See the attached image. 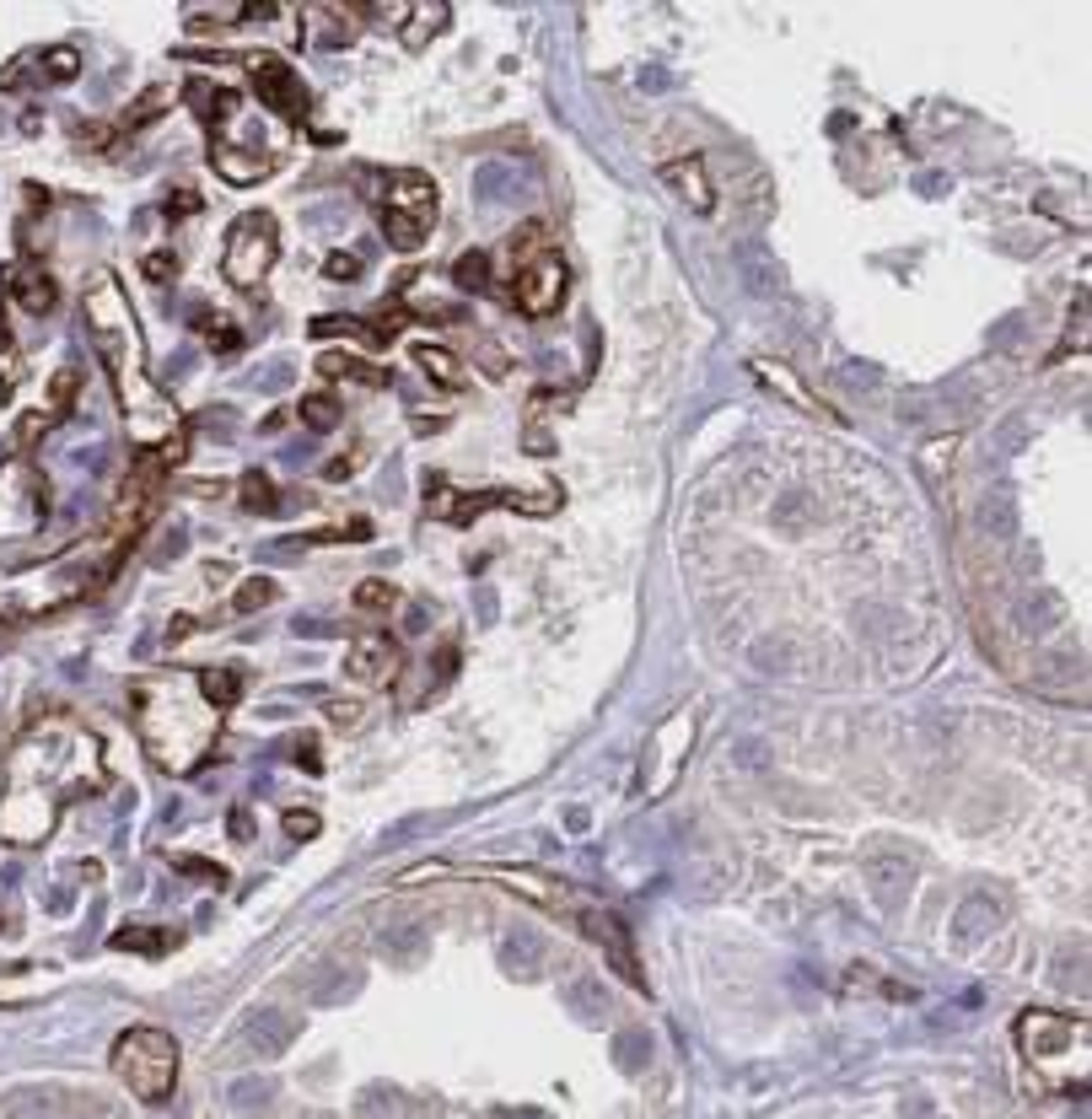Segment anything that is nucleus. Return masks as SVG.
<instances>
[{"mask_svg": "<svg viewBox=\"0 0 1092 1119\" xmlns=\"http://www.w3.org/2000/svg\"><path fill=\"white\" fill-rule=\"evenodd\" d=\"M81 324H87V339H92V350H98L103 372L113 377V393H119V404L129 414V431H135L140 442H162V447L173 442V436H183L178 409L157 393V383H151L146 339H140V324H135V313H129V296H124L113 270H103L87 286Z\"/></svg>", "mask_w": 1092, "mask_h": 1119, "instance_id": "1", "label": "nucleus"}, {"mask_svg": "<svg viewBox=\"0 0 1092 1119\" xmlns=\"http://www.w3.org/2000/svg\"><path fill=\"white\" fill-rule=\"evenodd\" d=\"M216 716L205 706L199 689L188 684H146L135 689V727L146 753L157 759V770L167 775H188L199 770V759L216 743Z\"/></svg>", "mask_w": 1092, "mask_h": 1119, "instance_id": "2", "label": "nucleus"}, {"mask_svg": "<svg viewBox=\"0 0 1092 1119\" xmlns=\"http://www.w3.org/2000/svg\"><path fill=\"white\" fill-rule=\"evenodd\" d=\"M108 1066L140 1104H162V1098H173V1087H178V1039L167 1028H151V1022L124 1028L119 1039H113Z\"/></svg>", "mask_w": 1092, "mask_h": 1119, "instance_id": "3", "label": "nucleus"}, {"mask_svg": "<svg viewBox=\"0 0 1092 1119\" xmlns=\"http://www.w3.org/2000/svg\"><path fill=\"white\" fill-rule=\"evenodd\" d=\"M1017 1039H1023V1055L1039 1066L1049 1082H1077L1087 1076V1022L1082 1017H1060V1012H1023L1017 1017Z\"/></svg>", "mask_w": 1092, "mask_h": 1119, "instance_id": "4", "label": "nucleus"}, {"mask_svg": "<svg viewBox=\"0 0 1092 1119\" xmlns=\"http://www.w3.org/2000/svg\"><path fill=\"white\" fill-rule=\"evenodd\" d=\"M275 254H280V226H275V216L248 211V216L232 221V232H226V242H221V275L232 280L237 291H253L258 280L270 275Z\"/></svg>", "mask_w": 1092, "mask_h": 1119, "instance_id": "5", "label": "nucleus"}, {"mask_svg": "<svg viewBox=\"0 0 1092 1119\" xmlns=\"http://www.w3.org/2000/svg\"><path fill=\"white\" fill-rule=\"evenodd\" d=\"M430 506L442 511V522L452 527H468L474 517H484L490 506H512V511H527V517H550L560 511V490H452V485H430Z\"/></svg>", "mask_w": 1092, "mask_h": 1119, "instance_id": "6", "label": "nucleus"}, {"mask_svg": "<svg viewBox=\"0 0 1092 1119\" xmlns=\"http://www.w3.org/2000/svg\"><path fill=\"white\" fill-rule=\"evenodd\" d=\"M565 286H571V275H565L560 248L517 254V286H512V296H517V307H522L527 318H550V313H560Z\"/></svg>", "mask_w": 1092, "mask_h": 1119, "instance_id": "7", "label": "nucleus"}, {"mask_svg": "<svg viewBox=\"0 0 1092 1119\" xmlns=\"http://www.w3.org/2000/svg\"><path fill=\"white\" fill-rule=\"evenodd\" d=\"M689 748H694V711H678V716H668V722L656 727V737L646 743V759H640V786H646L651 796H663L678 781Z\"/></svg>", "mask_w": 1092, "mask_h": 1119, "instance_id": "8", "label": "nucleus"}, {"mask_svg": "<svg viewBox=\"0 0 1092 1119\" xmlns=\"http://www.w3.org/2000/svg\"><path fill=\"white\" fill-rule=\"evenodd\" d=\"M248 70H253V87H258V103H270L275 113H286V119H307V87H301V75L275 60V54H248Z\"/></svg>", "mask_w": 1092, "mask_h": 1119, "instance_id": "9", "label": "nucleus"}, {"mask_svg": "<svg viewBox=\"0 0 1092 1119\" xmlns=\"http://www.w3.org/2000/svg\"><path fill=\"white\" fill-rule=\"evenodd\" d=\"M479 878L512 888V894H522V899H533L538 909H550V915H571V909H576L571 888H565L560 878H550V872H533V866H479Z\"/></svg>", "mask_w": 1092, "mask_h": 1119, "instance_id": "10", "label": "nucleus"}, {"mask_svg": "<svg viewBox=\"0 0 1092 1119\" xmlns=\"http://www.w3.org/2000/svg\"><path fill=\"white\" fill-rule=\"evenodd\" d=\"M44 829H49V802H44V791H27L22 781H16L11 796L0 802V840H11V845H33Z\"/></svg>", "mask_w": 1092, "mask_h": 1119, "instance_id": "11", "label": "nucleus"}, {"mask_svg": "<svg viewBox=\"0 0 1092 1119\" xmlns=\"http://www.w3.org/2000/svg\"><path fill=\"white\" fill-rule=\"evenodd\" d=\"M861 872H866V888H872V899H877L882 909H899L904 899H910L915 866H910V856H904V850H872Z\"/></svg>", "mask_w": 1092, "mask_h": 1119, "instance_id": "12", "label": "nucleus"}, {"mask_svg": "<svg viewBox=\"0 0 1092 1119\" xmlns=\"http://www.w3.org/2000/svg\"><path fill=\"white\" fill-rule=\"evenodd\" d=\"M399 673V647L388 635H355L350 652H345V678L355 684H388Z\"/></svg>", "mask_w": 1092, "mask_h": 1119, "instance_id": "13", "label": "nucleus"}, {"mask_svg": "<svg viewBox=\"0 0 1092 1119\" xmlns=\"http://www.w3.org/2000/svg\"><path fill=\"white\" fill-rule=\"evenodd\" d=\"M663 183L689 205L694 216H710V211H715V183L705 178V162H700V157H673V162H663Z\"/></svg>", "mask_w": 1092, "mask_h": 1119, "instance_id": "14", "label": "nucleus"}, {"mask_svg": "<svg viewBox=\"0 0 1092 1119\" xmlns=\"http://www.w3.org/2000/svg\"><path fill=\"white\" fill-rule=\"evenodd\" d=\"M581 926H587V937H597L602 947H609L614 969L625 974L630 985H646V974H640V963H635V947H630V937H625V926H619L609 909H581Z\"/></svg>", "mask_w": 1092, "mask_h": 1119, "instance_id": "15", "label": "nucleus"}, {"mask_svg": "<svg viewBox=\"0 0 1092 1119\" xmlns=\"http://www.w3.org/2000/svg\"><path fill=\"white\" fill-rule=\"evenodd\" d=\"M211 167H216L226 183L248 188V183H264V178L275 173V157H264V151H242V146H232V141H211Z\"/></svg>", "mask_w": 1092, "mask_h": 1119, "instance_id": "16", "label": "nucleus"}, {"mask_svg": "<svg viewBox=\"0 0 1092 1119\" xmlns=\"http://www.w3.org/2000/svg\"><path fill=\"white\" fill-rule=\"evenodd\" d=\"M296 1039V1017L280 1012V1007H264L253 1012L248 1022H242V1045H248L253 1055H286Z\"/></svg>", "mask_w": 1092, "mask_h": 1119, "instance_id": "17", "label": "nucleus"}, {"mask_svg": "<svg viewBox=\"0 0 1092 1119\" xmlns=\"http://www.w3.org/2000/svg\"><path fill=\"white\" fill-rule=\"evenodd\" d=\"M748 372L759 377V383H764L769 393H775V398H786L791 409H802V414H823V404H818L813 393H807V383H802V377L791 372L786 361H769V355H753V361H748Z\"/></svg>", "mask_w": 1092, "mask_h": 1119, "instance_id": "18", "label": "nucleus"}, {"mask_svg": "<svg viewBox=\"0 0 1092 1119\" xmlns=\"http://www.w3.org/2000/svg\"><path fill=\"white\" fill-rule=\"evenodd\" d=\"M995 926H1001V899H995V894H969L964 904H958V915H953V942L974 947V942H985Z\"/></svg>", "mask_w": 1092, "mask_h": 1119, "instance_id": "19", "label": "nucleus"}, {"mask_svg": "<svg viewBox=\"0 0 1092 1119\" xmlns=\"http://www.w3.org/2000/svg\"><path fill=\"white\" fill-rule=\"evenodd\" d=\"M388 211H404V216L430 226V216H437V183H430L425 173H393L388 178Z\"/></svg>", "mask_w": 1092, "mask_h": 1119, "instance_id": "20", "label": "nucleus"}, {"mask_svg": "<svg viewBox=\"0 0 1092 1119\" xmlns=\"http://www.w3.org/2000/svg\"><path fill=\"white\" fill-rule=\"evenodd\" d=\"M11 296H16V307H27L38 318H49L54 307H60V286H54L38 264H16L11 270Z\"/></svg>", "mask_w": 1092, "mask_h": 1119, "instance_id": "21", "label": "nucleus"}, {"mask_svg": "<svg viewBox=\"0 0 1092 1119\" xmlns=\"http://www.w3.org/2000/svg\"><path fill=\"white\" fill-rule=\"evenodd\" d=\"M447 22H452V6H447V0H420V6L404 11L399 44H404V49H425L437 33H447Z\"/></svg>", "mask_w": 1092, "mask_h": 1119, "instance_id": "22", "label": "nucleus"}, {"mask_svg": "<svg viewBox=\"0 0 1092 1119\" xmlns=\"http://www.w3.org/2000/svg\"><path fill=\"white\" fill-rule=\"evenodd\" d=\"M60 1114V1093L54 1087H11L0 1093V1119H54Z\"/></svg>", "mask_w": 1092, "mask_h": 1119, "instance_id": "23", "label": "nucleus"}, {"mask_svg": "<svg viewBox=\"0 0 1092 1119\" xmlns=\"http://www.w3.org/2000/svg\"><path fill=\"white\" fill-rule=\"evenodd\" d=\"M318 372L334 377V383H361V388H388V367H371L361 355H339V350H324L318 355Z\"/></svg>", "mask_w": 1092, "mask_h": 1119, "instance_id": "24", "label": "nucleus"}, {"mask_svg": "<svg viewBox=\"0 0 1092 1119\" xmlns=\"http://www.w3.org/2000/svg\"><path fill=\"white\" fill-rule=\"evenodd\" d=\"M301 27H307V38H312V44H324V49H339V44L355 33V22H350L345 11H334V6H312Z\"/></svg>", "mask_w": 1092, "mask_h": 1119, "instance_id": "25", "label": "nucleus"}, {"mask_svg": "<svg viewBox=\"0 0 1092 1119\" xmlns=\"http://www.w3.org/2000/svg\"><path fill=\"white\" fill-rule=\"evenodd\" d=\"M307 991L324 1001V1007H334V1001H350L355 991H361V969H345V963H334V969H324V974H312V980H307Z\"/></svg>", "mask_w": 1092, "mask_h": 1119, "instance_id": "26", "label": "nucleus"}, {"mask_svg": "<svg viewBox=\"0 0 1092 1119\" xmlns=\"http://www.w3.org/2000/svg\"><path fill=\"white\" fill-rule=\"evenodd\" d=\"M414 367H420L430 383H442V388H458V383H463V367L452 361V350L430 345V339H425V345H414Z\"/></svg>", "mask_w": 1092, "mask_h": 1119, "instance_id": "27", "label": "nucleus"}, {"mask_svg": "<svg viewBox=\"0 0 1092 1119\" xmlns=\"http://www.w3.org/2000/svg\"><path fill=\"white\" fill-rule=\"evenodd\" d=\"M383 237H388V248L414 254V248H420V242L430 237V226H425V221H414V216H404V211H383Z\"/></svg>", "mask_w": 1092, "mask_h": 1119, "instance_id": "28", "label": "nucleus"}, {"mask_svg": "<svg viewBox=\"0 0 1092 1119\" xmlns=\"http://www.w3.org/2000/svg\"><path fill=\"white\" fill-rule=\"evenodd\" d=\"M312 334H318V339L345 334V339H355L361 350H377V345H383V334H377V324H361V318H312Z\"/></svg>", "mask_w": 1092, "mask_h": 1119, "instance_id": "29", "label": "nucleus"}, {"mask_svg": "<svg viewBox=\"0 0 1092 1119\" xmlns=\"http://www.w3.org/2000/svg\"><path fill=\"white\" fill-rule=\"evenodd\" d=\"M199 694H205V706H211V711H226V706H237L242 678L232 668H211V673H199Z\"/></svg>", "mask_w": 1092, "mask_h": 1119, "instance_id": "30", "label": "nucleus"}, {"mask_svg": "<svg viewBox=\"0 0 1092 1119\" xmlns=\"http://www.w3.org/2000/svg\"><path fill=\"white\" fill-rule=\"evenodd\" d=\"M543 953V942L527 932V926H517V932H506V963H512V969H522V974H538V958Z\"/></svg>", "mask_w": 1092, "mask_h": 1119, "instance_id": "31", "label": "nucleus"}, {"mask_svg": "<svg viewBox=\"0 0 1092 1119\" xmlns=\"http://www.w3.org/2000/svg\"><path fill=\"white\" fill-rule=\"evenodd\" d=\"M383 953H393L399 963H414L420 953H430V937L420 926H393V932H383Z\"/></svg>", "mask_w": 1092, "mask_h": 1119, "instance_id": "32", "label": "nucleus"}, {"mask_svg": "<svg viewBox=\"0 0 1092 1119\" xmlns=\"http://www.w3.org/2000/svg\"><path fill=\"white\" fill-rule=\"evenodd\" d=\"M339 414H345V409H339L334 393H307V398H301V426H312V431H334Z\"/></svg>", "mask_w": 1092, "mask_h": 1119, "instance_id": "33", "label": "nucleus"}, {"mask_svg": "<svg viewBox=\"0 0 1092 1119\" xmlns=\"http://www.w3.org/2000/svg\"><path fill=\"white\" fill-rule=\"evenodd\" d=\"M1017 624H1023L1028 635L1054 630V624H1060V598H1028V603H1023V614H1017Z\"/></svg>", "mask_w": 1092, "mask_h": 1119, "instance_id": "34", "label": "nucleus"}, {"mask_svg": "<svg viewBox=\"0 0 1092 1119\" xmlns=\"http://www.w3.org/2000/svg\"><path fill=\"white\" fill-rule=\"evenodd\" d=\"M237 496H242V506H248V511H275V506H280L275 480H270V473H258V468L242 473V490H237Z\"/></svg>", "mask_w": 1092, "mask_h": 1119, "instance_id": "35", "label": "nucleus"}, {"mask_svg": "<svg viewBox=\"0 0 1092 1119\" xmlns=\"http://www.w3.org/2000/svg\"><path fill=\"white\" fill-rule=\"evenodd\" d=\"M452 280H458L463 291H484V286H490V259H484L479 248L458 254V259H452Z\"/></svg>", "mask_w": 1092, "mask_h": 1119, "instance_id": "36", "label": "nucleus"}, {"mask_svg": "<svg viewBox=\"0 0 1092 1119\" xmlns=\"http://www.w3.org/2000/svg\"><path fill=\"white\" fill-rule=\"evenodd\" d=\"M614 1060H619V1071H646V1060H651V1039L646 1033H619L614 1039Z\"/></svg>", "mask_w": 1092, "mask_h": 1119, "instance_id": "37", "label": "nucleus"}, {"mask_svg": "<svg viewBox=\"0 0 1092 1119\" xmlns=\"http://www.w3.org/2000/svg\"><path fill=\"white\" fill-rule=\"evenodd\" d=\"M226 1098H232V1109H264L275 1098V1082L270 1076H242V1082H232Z\"/></svg>", "mask_w": 1092, "mask_h": 1119, "instance_id": "38", "label": "nucleus"}, {"mask_svg": "<svg viewBox=\"0 0 1092 1119\" xmlns=\"http://www.w3.org/2000/svg\"><path fill=\"white\" fill-rule=\"evenodd\" d=\"M393 603H399V586H393V581H383V576H371V581H361V586H355V609L383 614V609H393Z\"/></svg>", "mask_w": 1092, "mask_h": 1119, "instance_id": "39", "label": "nucleus"}, {"mask_svg": "<svg viewBox=\"0 0 1092 1119\" xmlns=\"http://www.w3.org/2000/svg\"><path fill=\"white\" fill-rule=\"evenodd\" d=\"M474 188H479V200H506V194H512V188H517V178H512V167L490 162V167H479Z\"/></svg>", "mask_w": 1092, "mask_h": 1119, "instance_id": "40", "label": "nucleus"}, {"mask_svg": "<svg viewBox=\"0 0 1092 1119\" xmlns=\"http://www.w3.org/2000/svg\"><path fill=\"white\" fill-rule=\"evenodd\" d=\"M264 603H275V581H270V576H253V581H242V586H237L232 609H237V614H258Z\"/></svg>", "mask_w": 1092, "mask_h": 1119, "instance_id": "41", "label": "nucleus"}, {"mask_svg": "<svg viewBox=\"0 0 1092 1119\" xmlns=\"http://www.w3.org/2000/svg\"><path fill=\"white\" fill-rule=\"evenodd\" d=\"M113 947H135V953H167V947H173V937H167V932H146V926H124V932L113 937Z\"/></svg>", "mask_w": 1092, "mask_h": 1119, "instance_id": "42", "label": "nucleus"}, {"mask_svg": "<svg viewBox=\"0 0 1092 1119\" xmlns=\"http://www.w3.org/2000/svg\"><path fill=\"white\" fill-rule=\"evenodd\" d=\"M571 1012L587 1017V1022H597L602 1012H609V1001H597V980H576L571 985Z\"/></svg>", "mask_w": 1092, "mask_h": 1119, "instance_id": "43", "label": "nucleus"}, {"mask_svg": "<svg viewBox=\"0 0 1092 1119\" xmlns=\"http://www.w3.org/2000/svg\"><path fill=\"white\" fill-rule=\"evenodd\" d=\"M355 1114L361 1119H393L399 1114V1098H393L388 1087H366L361 1098H355Z\"/></svg>", "mask_w": 1092, "mask_h": 1119, "instance_id": "44", "label": "nucleus"}, {"mask_svg": "<svg viewBox=\"0 0 1092 1119\" xmlns=\"http://www.w3.org/2000/svg\"><path fill=\"white\" fill-rule=\"evenodd\" d=\"M167 103H173V92H167V87H151V98H146V103H140L135 113H129V119H124V124H129V129H135V124H146V119H157V113H162Z\"/></svg>", "mask_w": 1092, "mask_h": 1119, "instance_id": "45", "label": "nucleus"}, {"mask_svg": "<svg viewBox=\"0 0 1092 1119\" xmlns=\"http://www.w3.org/2000/svg\"><path fill=\"white\" fill-rule=\"evenodd\" d=\"M286 834H291V840H318V813L291 807V813H286Z\"/></svg>", "mask_w": 1092, "mask_h": 1119, "instance_id": "46", "label": "nucleus"}, {"mask_svg": "<svg viewBox=\"0 0 1092 1119\" xmlns=\"http://www.w3.org/2000/svg\"><path fill=\"white\" fill-rule=\"evenodd\" d=\"M786 652H791L786 640H759V652H753V662H759V668L769 673V668H786V662H791Z\"/></svg>", "mask_w": 1092, "mask_h": 1119, "instance_id": "47", "label": "nucleus"}, {"mask_svg": "<svg viewBox=\"0 0 1092 1119\" xmlns=\"http://www.w3.org/2000/svg\"><path fill=\"white\" fill-rule=\"evenodd\" d=\"M324 270H329V280H361V259H355V254H329Z\"/></svg>", "mask_w": 1092, "mask_h": 1119, "instance_id": "48", "label": "nucleus"}, {"mask_svg": "<svg viewBox=\"0 0 1092 1119\" xmlns=\"http://www.w3.org/2000/svg\"><path fill=\"white\" fill-rule=\"evenodd\" d=\"M146 275H151V280H173V275H178V254H167V248H162V254H146Z\"/></svg>", "mask_w": 1092, "mask_h": 1119, "instance_id": "49", "label": "nucleus"}, {"mask_svg": "<svg viewBox=\"0 0 1092 1119\" xmlns=\"http://www.w3.org/2000/svg\"><path fill=\"white\" fill-rule=\"evenodd\" d=\"M70 404H75V372H60L54 377V409L49 414H65Z\"/></svg>", "mask_w": 1092, "mask_h": 1119, "instance_id": "50", "label": "nucleus"}, {"mask_svg": "<svg viewBox=\"0 0 1092 1119\" xmlns=\"http://www.w3.org/2000/svg\"><path fill=\"white\" fill-rule=\"evenodd\" d=\"M75 65H81V60H75L70 49H49V60H44V70L60 75V81H65V75H75Z\"/></svg>", "mask_w": 1092, "mask_h": 1119, "instance_id": "51", "label": "nucleus"}, {"mask_svg": "<svg viewBox=\"0 0 1092 1119\" xmlns=\"http://www.w3.org/2000/svg\"><path fill=\"white\" fill-rule=\"evenodd\" d=\"M178 872H183V878H205V883H221V866L199 861V856H183V861H178Z\"/></svg>", "mask_w": 1092, "mask_h": 1119, "instance_id": "52", "label": "nucleus"}, {"mask_svg": "<svg viewBox=\"0 0 1092 1119\" xmlns=\"http://www.w3.org/2000/svg\"><path fill=\"white\" fill-rule=\"evenodd\" d=\"M258 388H291V361H275L258 372Z\"/></svg>", "mask_w": 1092, "mask_h": 1119, "instance_id": "53", "label": "nucleus"}, {"mask_svg": "<svg viewBox=\"0 0 1092 1119\" xmlns=\"http://www.w3.org/2000/svg\"><path fill=\"white\" fill-rule=\"evenodd\" d=\"M479 361H484V372H490V377H501V372H506V355H501V345H496V339H484V345H479Z\"/></svg>", "mask_w": 1092, "mask_h": 1119, "instance_id": "54", "label": "nucleus"}, {"mask_svg": "<svg viewBox=\"0 0 1092 1119\" xmlns=\"http://www.w3.org/2000/svg\"><path fill=\"white\" fill-rule=\"evenodd\" d=\"M291 630H296V635H339V624H334V619H296Z\"/></svg>", "mask_w": 1092, "mask_h": 1119, "instance_id": "55", "label": "nucleus"}, {"mask_svg": "<svg viewBox=\"0 0 1092 1119\" xmlns=\"http://www.w3.org/2000/svg\"><path fill=\"white\" fill-rule=\"evenodd\" d=\"M851 985H872V974H851ZM882 991H888V1001H915V991H904V985H882Z\"/></svg>", "mask_w": 1092, "mask_h": 1119, "instance_id": "56", "label": "nucleus"}, {"mask_svg": "<svg viewBox=\"0 0 1092 1119\" xmlns=\"http://www.w3.org/2000/svg\"><path fill=\"white\" fill-rule=\"evenodd\" d=\"M329 716L345 727V722H355V716H361V706H339V700H329Z\"/></svg>", "mask_w": 1092, "mask_h": 1119, "instance_id": "57", "label": "nucleus"}, {"mask_svg": "<svg viewBox=\"0 0 1092 1119\" xmlns=\"http://www.w3.org/2000/svg\"><path fill=\"white\" fill-rule=\"evenodd\" d=\"M404 630L420 635V630H425V609H409V614H404Z\"/></svg>", "mask_w": 1092, "mask_h": 1119, "instance_id": "58", "label": "nucleus"}]
</instances>
